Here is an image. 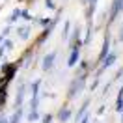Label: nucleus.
Masks as SVG:
<instances>
[{"instance_id":"obj_2","label":"nucleus","mask_w":123,"mask_h":123,"mask_svg":"<svg viewBox=\"0 0 123 123\" xmlns=\"http://www.w3.org/2000/svg\"><path fill=\"white\" fill-rule=\"evenodd\" d=\"M77 58H78V50H75V52H73V56H71V60H69V65H73Z\"/></svg>"},{"instance_id":"obj_1","label":"nucleus","mask_w":123,"mask_h":123,"mask_svg":"<svg viewBox=\"0 0 123 123\" xmlns=\"http://www.w3.org/2000/svg\"><path fill=\"white\" fill-rule=\"evenodd\" d=\"M52 60H54V54H50V56L45 60V69H50V63H52Z\"/></svg>"},{"instance_id":"obj_3","label":"nucleus","mask_w":123,"mask_h":123,"mask_svg":"<svg viewBox=\"0 0 123 123\" xmlns=\"http://www.w3.org/2000/svg\"><path fill=\"white\" fill-rule=\"evenodd\" d=\"M67 117H69V112H67V110H65L63 114H60V119H67Z\"/></svg>"}]
</instances>
